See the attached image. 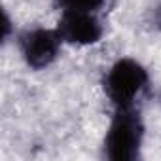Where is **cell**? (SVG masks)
Masks as SVG:
<instances>
[{
  "instance_id": "obj_1",
  "label": "cell",
  "mask_w": 161,
  "mask_h": 161,
  "mask_svg": "<svg viewBox=\"0 0 161 161\" xmlns=\"http://www.w3.org/2000/svg\"><path fill=\"white\" fill-rule=\"evenodd\" d=\"M144 123L136 106L116 108L104 136V155L110 161H135L140 155Z\"/></svg>"
},
{
  "instance_id": "obj_2",
  "label": "cell",
  "mask_w": 161,
  "mask_h": 161,
  "mask_svg": "<svg viewBox=\"0 0 161 161\" xmlns=\"http://www.w3.org/2000/svg\"><path fill=\"white\" fill-rule=\"evenodd\" d=\"M150 76L148 70L135 59L123 57L116 61L104 76V93L114 108L135 106L136 99L148 89Z\"/></svg>"
},
{
  "instance_id": "obj_3",
  "label": "cell",
  "mask_w": 161,
  "mask_h": 161,
  "mask_svg": "<svg viewBox=\"0 0 161 161\" xmlns=\"http://www.w3.org/2000/svg\"><path fill=\"white\" fill-rule=\"evenodd\" d=\"M61 44L63 40L57 34V31H49L42 27L27 29L17 36L21 57L27 63V66L32 70H42L47 68L51 63H55V59L59 57Z\"/></svg>"
},
{
  "instance_id": "obj_4",
  "label": "cell",
  "mask_w": 161,
  "mask_h": 161,
  "mask_svg": "<svg viewBox=\"0 0 161 161\" xmlns=\"http://www.w3.org/2000/svg\"><path fill=\"white\" fill-rule=\"evenodd\" d=\"M55 31L64 44H72V46L97 44L104 34L97 12H78V10L63 12Z\"/></svg>"
},
{
  "instance_id": "obj_5",
  "label": "cell",
  "mask_w": 161,
  "mask_h": 161,
  "mask_svg": "<svg viewBox=\"0 0 161 161\" xmlns=\"http://www.w3.org/2000/svg\"><path fill=\"white\" fill-rule=\"evenodd\" d=\"M53 4L61 12L68 10H78V12H99L106 0H53Z\"/></svg>"
},
{
  "instance_id": "obj_6",
  "label": "cell",
  "mask_w": 161,
  "mask_h": 161,
  "mask_svg": "<svg viewBox=\"0 0 161 161\" xmlns=\"http://www.w3.org/2000/svg\"><path fill=\"white\" fill-rule=\"evenodd\" d=\"M150 23L155 31H161V4L155 6L152 12H150Z\"/></svg>"
},
{
  "instance_id": "obj_7",
  "label": "cell",
  "mask_w": 161,
  "mask_h": 161,
  "mask_svg": "<svg viewBox=\"0 0 161 161\" xmlns=\"http://www.w3.org/2000/svg\"><path fill=\"white\" fill-rule=\"evenodd\" d=\"M2 29H4L2 40H4V42H8V38H10V32H12V19H10V15H8V14H4V25H2Z\"/></svg>"
}]
</instances>
